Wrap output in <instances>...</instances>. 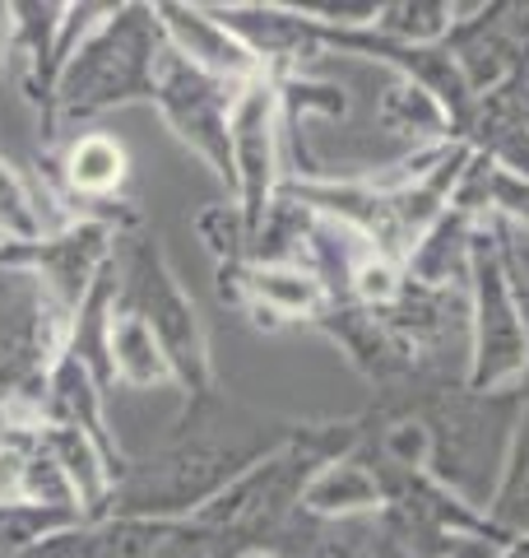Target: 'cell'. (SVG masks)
<instances>
[{
	"label": "cell",
	"mask_w": 529,
	"mask_h": 558,
	"mask_svg": "<svg viewBox=\"0 0 529 558\" xmlns=\"http://www.w3.org/2000/svg\"><path fill=\"white\" fill-rule=\"evenodd\" d=\"M303 418L246 405L233 391H209L205 400L176 410L163 442L145 457H131L112 494L108 517H196L223 488H233L246 470L288 447Z\"/></svg>",
	"instance_id": "obj_1"
},
{
	"label": "cell",
	"mask_w": 529,
	"mask_h": 558,
	"mask_svg": "<svg viewBox=\"0 0 529 558\" xmlns=\"http://www.w3.org/2000/svg\"><path fill=\"white\" fill-rule=\"evenodd\" d=\"M367 410L409 414L428 442V475L488 517V502L502 484L510 428H516L520 387L479 391L469 381H432V387L372 400Z\"/></svg>",
	"instance_id": "obj_2"
},
{
	"label": "cell",
	"mask_w": 529,
	"mask_h": 558,
	"mask_svg": "<svg viewBox=\"0 0 529 558\" xmlns=\"http://www.w3.org/2000/svg\"><path fill=\"white\" fill-rule=\"evenodd\" d=\"M163 28L158 10L145 0H121L108 20L88 28L61 61L51 112L38 131V149H57L65 135L88 131L98 117L153 98V70L163 57Z\"/></svg>",
	"instance_id": "obj_3"
},
{
	"label": "cell",
	"mask_w": 529,
	"mask_h": 558,
	"mask_svg": "<svg viewBox=\"0 0 529 558\" xmlns=\"http://www.w3.org/2000/svg\"><path fill=\"white\" fill-rule=\"evenodd\" d=\"M116 299L153 330L158 344H163V354L172 363V377H176V391H182V405L205 400L209 391H219L209 326L200 317L196 299H190L186 279L176 275L172 256H168V247H163V238L158 233L135 229V233L121 238Z\"/></svg>",
	"instance_id": "obj_4"
},
{
	"label": "cell",
	"mask_w": 529,
	"mask_h": 558,
	"mask_svg": "<svg viewBox=\"0 0 529 558\" xmlns=\"http://www.w3.org/2000/svg\"><path fill=\"white\" fill-rule=\"evenodd\" d=\"M469 303V368L465 381L479 391L520 387L529 368V312L516 299V284L502 260V229L483 219L473 242V266L465 284Z\"/></svg>",
	"instance_id": "obj_5"
},
{
	"label": "cell",
	"mask_w": 529,
	"mask_h": 558,
	"mask_svg": "<svg viewBox=\"0 0 529 558\" xmlns=\"http://www.w3.org/2000/svg\"><path fill=\"white\" fill-rule=\"evenodd\" d=\"M242 89L205 75L190 61H182L172 47H163L153 70V98L149 108L163 117V126L182 149L214 172L223 186H233V149H227V121H233V102Z\"/></svg>",
	"instance_id": "obj_6"
},
{
	"label": "cell",
	"mask_w": 529,
	"mask_h": 558,
	"mask_svg": "<svg viewBox=\"0 0 529 558\" xmlns=\"http://www.w3.org/2000/svg\"><path fill=\"white\" fill-rule=\"evenodd\" d=\"M121 229L98 219H75L57 233H42L33 242H0V270H20L38 284L61 312L84 307V299L98 289L121 247Z\"/></svg>",
	"instance_id": "obj_7"
},
{
	"label": "cell",
	"mask_w": 529,
	"mask_h": 558,
	"mask_svg": "<svg viewBox=\"0 0 529 558\" xmlns=\"http://www.w3.org/2000/svg\"><path fill=\"white\" fill-rule=\"evenodd\" d=\"M227 149H233V186L227 201L242 209L251 238L260 233L264 215L279 201L288 168H284V117H279V84L260 75L246 84L233 102V121H227Z\"/></svg>",
	"instance_id": "obj_8"
},
{
	"label": "cell",
	"mask_w": 529,
	"mask_h": 558,
	"mask_svg": "<svg viewBox=\"0 0 529 558\" xmlns=\"http://www.w3.org/2000/svg\"><path fill=\"white\" fill-rule=\"evenodd\" d=\"M214 293L223 307L242 312L256 330H316L334 307L325 279L307 266H288V260H246L233 270H214Z\"/></svg>",
	"instance_id": "obj_9"
},
{
	"label": "cell",
	"mask_w": 529,
	"mask_h": 558,
	"mask_svg": "<svg viewBox=\"0 0 529 558\" xmlns=\"http://www.w3.org/2000/svg\"><path fill=\"white\" fill-rule=\"evenodd\" d=\"M441 47H446L451 61L460 65L469 94L483 98L492 89H502V84L529 61V5L525 0L473 5L460 14V24L446 33Z\"/></svg>",
	"instance_id": "obj_10"
},
{
	"label": "cell",
	"mask_w": 529,
	"mask_h": 558,
	"mask_svg": "<svg viewBox=\"0 0 529 558\" xmlns=\"http://www.w3.org/2000/svg\"><path fill=\"white\" fill-rule=\"evenodd\" d=\"M5 20V43H0V61L10 65V80L20 89L24 108L33 121H42L51 112V94H57V75H61V20L65 5L51 0H10L0 5Z\"/></svg>",
	"instance_id": "obj_11"
},
{
	"label": "cell",
	"mask_w": 529,
	"mask_h": 558,
	"mask_svg": "<svg viewBox=\"0 0 529 558\" xmlns=\"http://www.w3.org/2000/svg\"><path fill=\"white\" fill-rule=\"evenodd\" d=\"M223 28H233L237 38L256 51L270 80L307 75L311 61L325 57L321 28L303 20L293 5H264V0H233V5H209Z\"/></svg>",
	"instance_id": "obj_12"
},
{
	"label": "cell",
	"mask_w": 529,
	"mask_h": 558,
	"mask_svg": "<svg viewBox=\"0 0 529 558\" xmlns=\"http://www.w3.org/2000/svg\"><path fill=\"white\" fill-rule=\"evenodd\" d=\"M153 10H158L163 43L182 61L205 70V75L233 84V89H246V84H256L264 75V65L256 61V51L246 47L233 28H223L209 5H186V0H153Z\"/></svg>",
	"instance_id": "obj_13"
},
{
	"label": "cell",
	"mask_w": 529,
	"mask_h": 558,
	"mask_svg": "<svg viewBox=\"0 0 529 558\" xmlns=\"http://www.w3.org/2000/svg\"><path fill=\"white\" fill-rule=\"evenodd\" d=\"M385 508L381 470L367 447H353L344 457L325 461L307 480L303 494V517L316 526H344V521H377Z\"/></svg>",
	"instance_id": "obj_14"
},
{
	"label": "cell",
	"mask_w": 529,
	"mask_h": 558,
	"mask_svg": "<svg viewBox=\"0 0 529 558\" xmlns=\"http://www.w3.org/2000/svg\"><path fill=\"white\" fill-rule=\"evenodd\" d=\"M102 381L84 368L79 359H61L57 368H51L47 387H42V410H38V424H61V428H79L84 438H94L108 457L126 470L131 465V451L121 447V438L112 433L108 424V410H102Z\"/></svg>",
	"instance_id": "obj_15"
},
{
	"label": "cell",
	"mask_w": 529,
	"mask_h": 558,
	"mask_svg": "<svg viewBox=\"0 0 529 558\" xmlns=\"http://www.w3.org/2000/svg\"><path fill=\"white\" fill-rule=\"evenodd\" d=\"M479 229H483V219L451 201L446 215H441L432 229L418 238V247L404 256V275H409V284H418V289H465Z\"/></svg>",
	"instance_id": "obj_16"
},
{
	"label": "cell",
	"mask_w": 529,
	"mask_h": 558,
	"mask_svg": "<svg viewBox=\"0 0 529 558\" xmlns=\"http://www.w3.org/2000/svg\"><path fill=\"white\" fill-rule=\"evenodd\" d=\"M102 368H108V381H116V387H126V391L176 387L163 344L153 340V330L121 299L112 303L108 326H102Z\"/></svg>",
	"instance_id": "obj_17"
},
{
	"label": "cell",
	"mask_w": 529,
	"mask_h": 558,
	"mask_svg": "<svg viewBox=\"0 0 529 558\" xmlns=\"http://www.w3.org/2000/svg\"><path fill=\"white\" fill-rule=\"evenodd\" d=\"M385 84L377 94V126L385 135L404 140L409 149H436V145H460L451 131V117L446 108L422 89V84L404 80V75H391V70H381Z\"/></svg>",
	"instance_id": "obj_18"
},
{
	"label": "cell",
	"mask_w": 529,
	"mask_h": 558,
	"mask_svg": "<svg viewBox=\"0 0 529 558\" xmlns=\"http://www.w3.org/2000/svg\"><path fill=\"white\" fill-rule=\"evenodd\" d=\"M488 521L506 539L529 535V368L520 377V410H516V428H510L502 484L488 502Z\"/></svg>",
	"instance_id": "obj_19"
},
{
	"label": "cell",
	"mask_w": 529,
	"mask_h": 558,
	"mask_svg": "<svg viewBox=\"0 0 529 558\" xmlns=\"http://www.w3.org/2000/svg\"><path fill=\"white\" fill-rule=\"evenodd\" d=\"M460 14L465 5H451V0H381L372 28L399 47H441L446 33L460 24Z\"/></svg>",
	"instance_id": "obj_20"
},
{
	"label": "cell",
	"mask_w": 529,
	"mask_h": 558,
	"mask_svg": "<svg viewBox=\"0 0 529 558\" xmlns=\"http://www.w3.org/2000/svg\"><path fill=\"white\" fill-rule=\"evenodd\" d=\"M190 233H196L200 252L209 256L214 270H233V266L251 260V229H246L242 209L233 201H209L205 209H196Z\"/></svg>",
	"instance_id": "obj_21"
},
{
	"label": "cell",
	"mask_w": 529,
	"mask_h": 558,
	"mask_svg": "<svg viewBox=\"0 0 529 558\" xmlns=\"http://www.w3.org/2000/svg\"><path fill=\"white\" fill-rule=\"evenodd\" d=\"M75 512H57V508H38V502H20V498H0V558H24L51 539L57 531L75 526Z\"/></svg>",
	"instance_id": "obj_22"
},
{
	"label": "cell",
	"mask_w": 529,
	"mask_h": 558,
	"mask_svg": "<svg viewBox=\"0 0 529 558\" xmlns=\"http://www.w3.org/2000/svg\"><path fill=\"white\" fill-rule=\"evenodd\" d=\"M33 238H42V215L28 168H14L0 154V242H33Z\"/></svg>",
	"instance_id": "obj_23"
},
{
	"label": "cell",
	"mask_w": 529,
	"mask_h": 558,
	"mask_svg": "<svg viewBox=\"0 0 529 558\" xmlns=\"http://www.w3.org/2000/svg\"><path fill=\"white\" fill-rule=\"evenodd\" d=\"M497 223V219H492ZM502 229V260H506V275H510V284H516V299L520 307L529 312V233H516V229H506V223H497Z\"/></svg>",
	"instance_id": "obj_24"
},
{
	"label": "cell",
	"mask_w": 529,
	"mask_h": 558,
	"mask_svg": "<svg viewBox=\"0 0 529 558\" xmlns=\"http://www.w3.org/2000/svg\"><path fill=\"white\" fill-rule=\"evenodd\" d=\"M362 549V545H358ZM358 549H348V545H321L316 554H303V558H353ZM242 558H288V554H274V549H251V554H242Z\"/></svg>",
	"instance_id": "obj_25"
},
{
	"label": "cell",
	"mask_w": 529,
	"mask_h": 558,
	"mask_svg": "<svg viewBox=\"0 0 529 558\" xmlns=\"http://www.w3.org/2000/svg\"><path fill=\"white\" fill-rule=\"evenodd\" d=\"M492 558H529V535H516V539H506V545L492 554Z\"/></svg>",
	"instance_id": "obj_26"
},
{
	"label": "cell",
	"mask_w": 529,
	"mask_h": 558,
	"mask_svg": "<svg viewBox=\"0 0 529 558\" xmlns=\"http://www.w3.org/2000/svg\"><path fill=\"white\" fill-rule=\"evenodd\" d=\"M0 43H5V20H0Z\"/></svg>",
	"instance_id": "obj_27"
}]
</instances>
